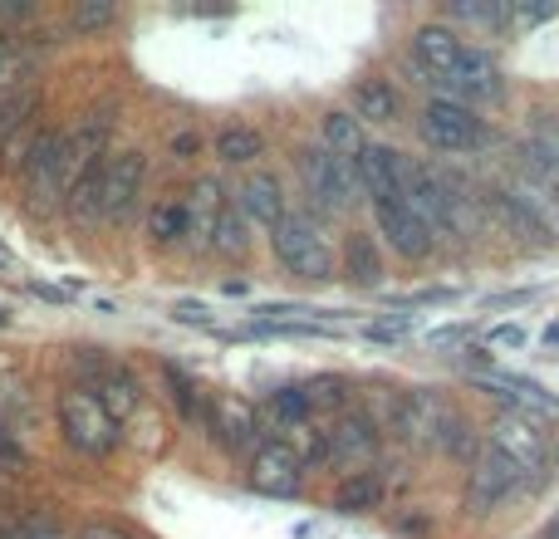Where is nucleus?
<instances>
[{
  "label": "nucleus",
  "instance_id": "obj_13",
  "mask_svg": "<svg viewBox=\"0 0 559 539\" xmlns=\"http://www.w3.org/2000/svg\"><path fill=\"white\" fill-rule=\"evenodd\" d=\"M246 481H251V491L285 501V495L299 491V481H305V466L295 462V452H289L285 442H261L251 452V462H246Z\"/></svg>",
  "mask_w": 559,
  "mask_h": 539
},
{
  "label": "nucleus",
  "instance_id": "obj_28",
  "mask_svg": "<svg viewBox=\"0 0 559 539\" xmlns=\"http://www.w3.org/2000/svg\"><path fill=\"white\" fill-rule=\"evenodd\" d=\"M285 446L295 452L299 466H314V462H329V432H319L314 422H299L285 432Z\"/></svg>",
  "mask_w": 559,
  "mask_h": 539
},
{
  "label": "nucleus",
  "instance_id": "obj_7",
  "mask_svg": "<svg viewBox=\"0 0 559 539\" xmlns=\"http://www.w3.org/2000/svg\"><path fill=\"white\" fill-rule=\"evenodd\" d=\"M143 177H147V157L138 153V147L108 153L104 163H98V216L123 226L128 216H133V206H138Z\"/></svg>",
  "mask_w": 559,
  "mask_h": 539
},
{
  "label": "nucleus",
  "instance_id": "obj_3",
  "mask_svg": "<svg viewBox=\"0 0 559 539\" xmlns=\"http://www.w3.org/2000/svg\"><path fill=\"white\" fill-rule=\"evenodd\" d=\"M486 436H491V442H486V446H491L496 456H506V462H511L515 471L525 476V486H531V491L545 481V471H550V452H555V446H550V436H545V427L535 422L531 412H501V417H496V422H491V432H486Z\"/></svg>",
  "mask_w": 559,
  "mask_h": 539
},
{
  "label": "nucleus",
  "instance_id": "obj_37",
  "mask_svg": "<svg viewBox=\"0 0 559 539\" xmlns=\"http://www.w3.org/2000/svg\"><path fill=\"white\" fill-rule=\"evenodd\" d=\"M545 539H559V511H555V520L545 525Z\"/></svg>",
  "mask_w": 559,
  "mask_h": 539
},
{
  "label": "nucleus",
  "instance_id": "obj_12",
  "mask_svg": "<svg viewBox=\"0 0 559 539\" xmlns=\"http://www.w3.org/2000/svg\"><path fill=\"white\" fill-rule=\"evenodd\" d=\"M373 221H378V236L393 245L403 261H427L437 251V236L423 226V216L413 212V202H383L373 206Z\"/></svg>",
  "mask_w": 559,
  "mask_h": 539
},
{
  "label": "nucleus",
  "instance_id": "obj_24",
  "mask_svg": "<svg viewBox=\"0 0 559 539\" xmlns=\"http://www.w3.org/2000/svg\"><path fill=\"white\" fill-rule=\"evenodd\" d=\"M378 495H383V486H378L373 471H348L344 481H338V491H334V511L364 515V511H373L378 505Z\"/></svg>",
  "mask_w": 559,
  "mask_h": 539
},
{
  "label": "nucleus",
  "instance_id": "obj_23",
  "mask_svg": "<svg viewBox=\"0 0 559 539\" xmlns=\"http://www.w3.org/2000/svg\"><path fill=\"white\" fill-rule=\"evenodd\" d=\"M261 153H265V137L255 133L251 123H226L222 133H216V157H222V163L246 167V163H255Z\"/></svg>",
  "mask_w": 559,
  "mask_h": 539
},
{
  "label": "nucleus",
  "instance_id": "obj_22",
  "mask_svg": "<svg viewBox=\"0 0 559 539\" xmlns=\"http://www.w3.org/2000/svg\"><path fill=\"white\" fill-rule=\"evenodd\" d=\"M147 236H153V245H177L187 241V202L177 192L157 196L153 206H147Z\"/></svg>",
  "mask_w": 559,
  "mask_h": 539
},
{
  "label": "nucleus",
  "instance_id": "obj_29",
  "mask_svg": "<svg viewBox=\"0 0 559 539\" xmlns=\"http://www.w3.org/2000/svg\"><path fill=\"white\" fill-rule=\"evenodd\" d=\"M163 378H167V393H173V407L187 422H197V417H202V393H197V383L177 363H163Z\"/></svg>",
  "mask_w": 559,
  "mask_h": 539
},
{
  "label": "nucleus",
  "instance_id": "obj_11",
  "mask_svg": "<svg viewBox=\"0 0 559 539\" xmlns=\"http://www.w3.org/2000/svg\"><path fill=\"white\" fill-rule=\"evenodd\" d=\"M206 407H212L206 427H212L216 446H226V452H236V456H246V452L261 446V412H255V403L226 393V397H216V403H206Z\"/></svg>",
  "mask_w": 559,
  "mask_h": 539
},
{
  "label": "nucleus",
  "instance_id": "obj_34",
  "mask_svg": "<svg viewBox=\"0 0 559 539\" xmlns=\"http://www.w3.org/2000/svg\"><path fill=\"white\" fill-rule=\"evenodd\" d=\"M173 314L182 319V324H212V319H206V304H197V299H177Z\"/></svg>",
  "mask_w": 559,
  "mask_h": 539
},
{
  "label": "nucleus",
  "instance_id": "obj_4",
  "mask_svg": "<svg viewBox=\"0 0 559 539\" xmlns=\"http://www.w3.org/2000/svg\"><path fill=\"white\" fill-rule=\"evenodd\" d=\"M59 432L79 456H108L118 446V422L104 412V403L88 387L59 393Z\"/></svg>",
  "mask_w": 559,
  "mask_h": 539
},
{
  "label": "nucleus",
  "instance_id": "obj_36",
  "mask_svg": "<svg viewBox=\"0 0 559 539\" xmlns=\"http://www.w3.org/2000/svg\"><path fill=\"white\" fill-rule=\"evenodd\" d=\"M0 462H25V452H20L15 436L5 432V422H0Z\"/></svg>",
  "mask_w": 559,
  "mask_h": 539
},
{
  "label": "nucleus",
  "instance_id": "obj_14",
  "mask_svg": "<svg viewBox=\"0 0 559 539\" xmlns=\"http://www.w3.org/2000/svg\"><path fill=\"white\" fill-rule=\"evenodd\" d=\"M236 216L251 226H265V231H275L280 221H285L289 212V196H285V182H280L275 172H251L241 182V192H236Z\"/></svg>",
  "mask_w": 559,
  "mask_h": 539
},
{
  "label": "nucleus",
  "instance_id": "obj_21",
  "mask_svg": "<svg viewBox=\"0 0 559 539\" xmlns=\"http://www.w3.org/2000/svg\"><path fill=\"white\" fill-rule=\"evenodd\" d=\"M319 147L354 167V157L364 153V128H358V118L344 113V108H329V113L319 118Z\"/></svg>",
  "mask_w": 559,
  "mask_h": 539
},
{
  "label": "nucleus",
  "instance_id": "obj_2",
  "mask_svg": "<svg viewBox=\"0 0 559 539\" xmlns=\"http://www.w3.org/2000/svg\"><path fill=\"white\" fill-rule=\"evenodd\" d=\"M417 133L432 153L442 157H466V153H481L491 143V128L476 108L466 104H452V98H427L423 104V118H417Z\"/></svg>",
  "mask_w": 559,
  "mask_h": 539
},
{
  "label": "nucleus",
  "instance_id": "obj_9",
  "mask_svg": "<svg viewBox=\"0 0 559 539\" xmlns=\"http://www.w3.org/2000/svg\"><path fill=\"white\" fill-rule=\"evenodd\" d=\"M456 407L447 403V397H437L432 387H413V393H403L393 403V427L403 442L413 446H437V436H442V427L452 422Z\"/></svg>",
  "mask_w": 559,
  "mask_h": 539
},
{
  "label": "nucleus",
  "instance_id": "obj_1",
  "mask_svg": "<svg viewBox=\"0 0 559 539\" xmlns=\"http://www.w3.org/2000/svg\"><path fill=\"white\" fill-rule=\"evenodd\" d=\"M271 251L285 275L309 279V285H329L338 275L334 241H329L324 221L309 212H285V221L271 231Z\"/></svg>",
  "mask_w": 559,
  "mask_h": 539
},
{
  "label": "nucleus",
  "instance_id": "obj_32",
  "mask_svg": "<svg viewBox=\"0 0 559 539\" xmlns=\"http://www.w3.org/2000/svg\"><path fill=\"white\" fill-rule=\"evenodd\" d=\"M486 338H491L496 348H525V344H531V334H525L521 324H496Z\"/></svg>",
  "mask_w": 559,
  "mask_h": 539
},
{
  "label": "nucleus",
  "instance_id": "obj_27",
  "mask_svg": "<svg viewBox=\"0 0 559 539\" xmlns=\"http://www.w3.org/2000/svg\"><path fill=\"white\" fill-rule=\"evenodd\" d=\"M265 407H271V417L280 422V432H289V427H299V422H314V407H309L305 387H275Z\"/></svg>",
  "mask_w": 559,
  "mask_h": 539
},
{
  "label": "nucleus",
  "instance_id": "obj_6",
  "mask_svg": "<svg viewBox=\"0 0 559 539\" xmlns=\"http://www.w3.org/2000/svg\"><path fill=\"white\" fill-rule=\"evenodd\" d=\"M20 182H25V196L35 212H49L64 196V133L59 128H39L35 133L25 163H20Z\"/></svg>",
  "mask_w": 559,
  "mask_h": 539
},
{
  "label": "nucleus",
  "instance_id": "obj_33",
  "mask_svg": "<svg viewBox=\"0 0 559 539\" xmlns=\"http://www.w3.org/2000/svg\"><path fill=\"white\" fill-rule=\"evenodd\" d=\"M535 295H540V289H506V295H491V299H486V309H511V304H531Z\"/></svg>",
  "mask_w": 559,
  "mask_h": 539
},
{
  "label": "nucleus",
  "instance_id": "obj_38",
  "mask_svg": "<svg viewBox=\"0 0 559 539\" xmlns=\"http://www.w3.org/2000/svg\"><path fill=\"white\" fill-rule=\"evenodd\" d=\"M550 466H559V446H555V452H550Z\"/></svg>",
  "mask_w": 559,
  "mask_h": 539
},
{
  "label": "nucleus",
  "instance_id": "obj_35",
  "mask_svg": "<svg viewBox=\"0 0 559 539\" xmlns=\"http://www.w3.org/2000/svg\"><path fill=\"white\" fill-rule=\"evenodd\" d=\"M466 334H472V328H466V324H447V328H437V334H432V344H437V348H447V344H462Z\"/></svg>",
  "mask_w": 559,
  "mask_h": 539
},
{
  "label": "nucleus",
  "instance_id": "obj_8",
  "mask_svg": "<svg viewBox=\"0 0 559 539\" xmlns=\"http://www.w3.org/2000/svg\"><path fill=\"white\" fill-rule=\"evenodd\" d=\"M437 88H442L437 98H452V104H466V108L472 104H496V98L506 94L496 55L491 49H476V45H466V55L456 59L442 79H437Z\"/></svg>",
  "mask_w": 559,
  "mask_h": 539
},
{
  "label": "nucleus",
  "instance_id": "obj_30",
  "mask_svg": "<svg viewBox=\"0 0 559 539\" xmlns=\"http://www.w3.org/2000/svg\"><path fill=\"white\" fill-rule=\"evenodd\" d=\"M305 397L309 407H338L344 403V378H314V383H305Z\"/></svg>",
  "mask_w": 559,
  "mask_h": 539
},
{
  "label": "nucleus",
  "instance_id": "obj_20",
  "mask_svg": "<svg viewBox=\"0 0 559 539\" xmlns=\"http://www.w3.org/2000/svg\"><path fill=\"white\" fill-rule=\"evenodd\" d=\"M348 104H354L358 123H397V113H403V98H397V88L388 84V79H364V84H354Z\"/></svg>",
  "mask_w": 559,
  "mask_h": 539
},
{
  "label": "nucleus",
  "instance_id": "obj_17",
  "mask_svg": "<svg viewBox=\"0 0 559 539\" xmlns=\"http://www.w3.org/2000/svg\"><path fill=\"white\" fill-rule=\"evenodd\" d=\"M334 261H338V279H348V285L373 289L383 279V251H378L373 231H348Z\"/></svg>",
  "mask_w": 559,
  "mask_h": 539
},
{
  "label": "nucleus",
  "instance_id": "obj_15",
  "mask_svg": "<svg viewBox=\"0 0 559 539\" xmlns=\"http://www.w3.org/2000/svg\"><path fill=\"white\" fill-rule=\"evenodd\" d=\"M413 55H417V64H423V74H432V84H437V79L466 55V39L456 35L452 25H442V20H427V25L413 29Z\"/></svg>",
  "mask_w": 559,
  "mask_h": 539
},
{
  "label": "nucleus",
  "instance_id": "obj_31",
  "mask_svg": "<svg viewBox=\"0 0 559 539\" xmlns=\"http://www.w3.org/2000/svg\"><path fill=\"white\" fill-rule=\"evenodd\" d=\"M114 15H118L114 5H79L74 10V29H104V25H114Z\"/></svg>",
  "mask_w": 559,
  "mask_h": 539
},
{
  "label": "nucleus",
  "instance_id": "obj_10",
  "mask_svg": "<svg viewBox=\"0 0 559 539\" xmlns=\"http://www.w3.org/2000/svg\"><path fill=\"white\" fill-rule=\"evenodd\" d=\"M521 486H525V476L515 471L506 456H496L491 446H486V452L472 462V481H466V511H472V515L501 511V505L511 501Z\"/></svg>",
  "mask_w": 559,
  "mask_h": 539
},
{
  "label": "nucleus",
  "instance_id": "obj_18",
  "mask_svg": "<svg viewBox=\"0 0 559 539\" xmlns=\"http://www.w3.org/2000/svg\"><path fill=\"white\" fill-rule=\"evenodd\" d=\"M182 202H187V236H192L197 251H206V245H212L216 216L226 212V202H231V196L222 192V182H216V177H202V182H197Z\"/></svg>",
  "mask_w": 559,
  "mask_h": 539
},
{
  "label": "nucleus",
  "instance_id": "obj_25",
  "mask_svg": "<svg viewBox=\"0 0 559 539\" xmlns=\"http://www.w3.org/2000/svg\"><path fill=\"white\" fill-rule=\"evenodd\" d=\"M206 251H216V255H226V261H241L246 251H251V236H246V221L236 216V206L226 202V212L216 216V226H212V245Z\"/></svg>",
  "mask_w": 559,
  "mask_h": 539
},
{
  "label": "nucleus",
  "instance_id": "obj_26",
  "mask_svg": "<svg viewBox=\"0 0 559 539\" xmlns=\"http://www.w3.org/2000/svg\"><path fill=\"white\" fill-rule=\"evenodd\" d=\"M29 69H35V55L15 39H0V98L29 88Z\"/></svg>",
  "mask_w": 559,
  "mask_h": 539
},
{
  "label": "nucleus",
  "instance_id": "obj_16",
  "mask_svg": "<svg viewBox=\"0 0 559 539\" xmlns=\"http://www.w3.org/2000/svg\"><path fill=\"white\" fill-rule=\"evenodd\" d=\"M378 456V422L368 412H344V422L329 432V462L334 466H364Z\"/></svg>",
  "mask_w": 559,
  "mask_h": 539
},
{
  "label": "nucleus",
  "instance_id": "obj_39",
  "mask_svg": "<svg viewBox=\"0 0 559 539\" xmlns=\"http://www.w3.org/2000/svg\"><path fill=\"white\" fill-rule=\"evenodd\" d=\"M5 319H10V314H5V309H0V324H5Z\"/></svg>",
  "mask_w": 559,
  "mask_h": 539
},
{
  "label": "nucleus",
  "instance_id": "obj_5",
  "mask_svg": "<svg viewBox=\"0 0 559 539\" xmlns=\"http://www.w3.org/2000/svg\"><path fill=\"white\" fill-rule=\"evenodd\" d=\"M299 177H305V196L314 212L309 216H334V212H348V206L358 202V177L348 163H338V157H329L324 147H299Z\"/></svg>",
  "mask_w": 559,
  "mask_h": 539
},
{
  "label": "nucleus",
  "instance_id": "obj_19",
  "mask_svg": "<svg viewBox=\"0 0 559 539\" xmlns=\"http://www.w3.org/2000/svg\"><path fill=\"white\" fill-rule=\"evenodd\" d=\"M88 393L104 403V412L114 417V422H123V417H133L138 412V403H143V383H138L128 368H108V363H98V383L88 387Z\"/></svg>",
  "mask_w": 559,
  "mask_h": 539
}]
</instances>
